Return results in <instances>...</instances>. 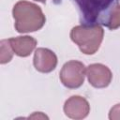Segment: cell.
<instances>
[{
  "mask_svg": "<svg viewBox=\"0 0 120 120\" xmlns=\"http://www.w3.org/2000/svg\"><path fill=\"white\" fill-rule=\"evenodd\" d=\"M13 17L15 19V28L20 33L38 30L46 21L40 8L27 1H19L14 6Z\"/></svg>",
  "mask_w": 120,
  "mask_h": 120,
  "instance_id": "7a4b0ae2",
  "label": "cell"
},
{
  "mask_svg": "<svg viewBox=\"0 0 120 120\" xmlns=\"http://www.w3.org/2000/svg\"><path fill=\"white\" fill-rule=\"evenodd\" d=\"M80 13V22L84 26H108L118 0H71Z\"/></svg>",
  "mask_w": 120,
  "mask_h": 120,
  "instance_id": "6da1fadb",
  "label": "cell"
},
{
  "mask_svg": "<svg viewBox=\"0 0 120 120\" xmlns=\"http://www.w3.org/2000/svg\"><path fill=\"white\" fill-rule=\"evenodd\" d=\"M36 1H39V2H41V3H45V2H46V0H36Z\"/></svg>",
  "mask_w": 120,
  "mask_h": 120,
  "instance_id": "30bf717a",
  "label": "cell"
},
{
  "mask_svg": "<svg viewBox=\"0 0 120 120\" xmlns=\"http://www.w3.org/2000/svg\"><path fill=\"white\" fill-rule=\"evenodd\" d=\"M119 26H120V6L116 7L115 9L113 10L111 20H110V22H109V25L107 27L111 30H114V29L118 28Z\"/></svg>",
  "mask_w": 120,
  "mask_h": 120,
  "instance_id": "9c48e42d",
  "label": "cell"
},
{
  "mask_svg": "<svg viewBox=\"0 0 120 120\" xmlns=\"http://www.w3.org/2000/svg\"><path fill=\"white\" fill-rule=\"evenodd\" d=\"M64 111L66 115L70 118H84L89 112V105L82 97L74 96L66 101Z\"/></svg>",
  "mask_w": 120,
  "mask_h": 120,
  "instance_id": "52a82bcc",
  "label": "cell"
},
{
  "mask_svg": "<svg viewBox=\"0 0 120 120\" xmlns=\"http://www.w3.org/2000/svg\"><path fill=\"white\" fill-rule=\"evenodd\" d=\"M89 82L97 88H103L110 84L112 80L111 70L101 64H93L86 70Z\"/></svg>",
  "mask_w": 120,
  "mask_h": 120,
  "instance_id": "5b68a950",
  "label": "cell"
},
{
  "mask_svg": "<svg viewBox=\"0 0 120 120\" xmlns=\"http://www.w3.org/2000/svg\"><path fill=\"white\" fill-rule=\"evenodd\" d=\"M12 50L19 56H28L37 45V40L32 37H18L8 39Z\"/></svg>",
  "mask_w": 120,
  "mask_h": 120,
  "instance_id": "ba28073f",
  "label": "cell"
},
{
  "mask_svg": "<svg viewBox=\"0 0 120 120\" xmlns=\"http://www.w3.org/2000/svg\"><path fill=\"white\" fill-rule=\"evenodd\" d=\"M57 64L56 55L50 50L39 48L36 51L34 56V66L37 70L44 73L53 70Z\"/></svg>",
  "mask_w": 120,
  "mask_h": 120,
  "instance_id": "8992f818",
  "label": "cell"
},
{
  "mask_svg": "<svg viewBox=\"0 0 120 120\" xmlns=\"http://www.w3.org/2000/svg\"><path fill=\"white\" fill-rule=\"evenodd\" d=\"M85 67L79 61H69L63 66L60 72V80L68 88H78L83 83Z\"/></svg>",
  "mask_w": 120,
  "mask_h": 120,
  "instance_id": "277c9868",
  "label": "cell"
},
{
  "mask_svg": "<svg viewBox=\"0 0 120 120\" xmlns=\"http://www.w3.org/2000/svg\"><path fill=\"white\" fill-rule=\"evenodd\" d=\"M103 29L101 26H84L74 27L70 32V38L80 50L85 54H93L99 48L103 38Z\"/></svg>",
  "mask_w": 120,
  "mask_h": 120,
  "instance_id": "3957f363",
  "label": "cell"
}]
</instances>
